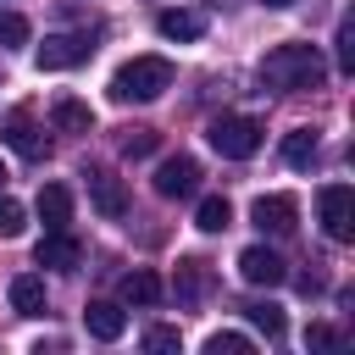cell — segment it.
<instances>
[{
  "label": "cell",
  "mask_w": 355,
  "mask_h": 355,
  "mask_svg": "<svg viewBox=\"0 0 355 355\" xmlns=\"http://www.w3.org/2000/svg\"><path fill=\"white\" fill-rule=\"evenodd\" d=\"M261 78L272 83V89H316L322 78H327V67H322V55H316V44H277V50H266V61H261Z\"/></svg>",
  "instance_id": "6da1fadb"
},
{
  "label": "cell",
  "mask_w": 355,
  "mask_h": 355,
  "mask_svg": "<svg viewBox=\"0 0 355 355\" xmlns=\"http://www.w3.org/2000/svg\"><path fill=\"white\" fill-rule=\"evenodd\" d=\"M172 89V61L166 55H133L111 72V100L133 105V100H161Z\"/></svg>",
  "instance_id": "7a4b0ae2"
},
{
  "label": "cell",
  "mask_w": 355,
  "mask_h": 355,
  "mask_svg": "<svg viewBox=\"0 0 355 355\" xmlns=\"http://www.w3.org/2000/svg\"><path fill=\"white\" fill-rule=\"evenodd\" d=\"M205 139H211L216 155H227V161H250V155L261 150L266 128H261L255 116H244V111H227V116H216V122L205 128Z\"/></svg>",
  "instance_id": "3957f363"
},
{
  "label": "cell",
  "mask_w": 355,
  "mask_h": 355,
  "mask_svg": "<svg viewBox=\"0 0 355 355\" xmlns=\"http://www.w3.org/2000/svg\"><path fill=\"white\" fill-rule=\"evenodd\" d=\"M316 211H322V233L333 244H349L355 239V189L349 183H327L316 194Z\"/></svg>",
  "instance_id": "277c9868"
},
{
  "label": "cell",
  "mask_w": 355,
  "mask_h": 355,
  "mask_svg": "<svg viewBox=\"0 0 355 355\" xmlns=\"http://www.w3.org/2000/svg\"><path fill=\"white\" fill-rule=\"evenodd\" d=\"M89 55H94V39H89V33H50V39L33 50L39 72H67V67H83Z\"/></svg>",
  "instance_id": "5b68a950"
},
{
  "label": "cell",
  "mask_w": 355,
  "mask_h": 355,
  "mask_svg": "<svg viewBox=\"0 0 355 355\" xmlns=\"http://www.w3.org/2000/svg\"><path fill=\"white\" fill-rule=\"evenodd\" d=\"M0 139L17 150V155H28V161H39V155H50V139L39 133V122H33V111H6L0 116Z\"/></svg>",
  "instance_id": "8992f818"
},
{
  "label": "cell",
  "mask_w": 355,
  "mask_h": 355,
  "mask_svg": "<svg viewBox=\"0 0 355 355\" xmlns=\"http://www.w3.org/2000/svg\"><path fill=\"white\" fill-rule=\"evenodd\" d=\"M194 189H200V161L194 155H166L155 166V194L161 200H189Z\"/></svg>",
  "instance_id": "52a82bcc"
},
{
  "label": "cell",
  "mask_w": 355,
  "mask_h": 355,
  "mask_svg": "<svg viewBox=\"0 0 355 355\" xmlns=\"http://www.w3.org/2000/svg\"><path fill=\"white\" fill-rule=\"evenodd\" d=\"M239 272H244V283H255V288H277V283H288L283 255L266 250V244H250V250L239 255Z\"/></svg>",
  "instance_id": "ba28073f"
},
{
  "label": "cell",
  "mask_w": 355,
  "mask_h": 355,
  "mask_svg": "<svg viewBox=\"0 0 355 355\" xmlns=\"http://www.w3.org/2000/svg\"><path fill=\"white\" fill-rule=\"evenodd\" d=\"M294 216H300L294 194H261V200L250 205V222H255L261 233H294Z\"/></svg>",
  "instance_id": "9c48e42d"
},
{
  "label": "cell",
  "mask_w": 355,
  "mask_h": 355,
  "mask_svg": "<svg viewBox=\"0 0 355 355\" xmlns=\"http://www.w3.org/2000/svg\"><path fill=\"white\" fill-rule=\"evenodd\" d=\"M78 255H83V250H78V239H72L67 227H50V233L39 239V250H33V261H39V266H50V272H72V266H78Z\"/></svg>",
  "instance_id": "30bf717a"
},
{
  "label": "cell",
  "mask_w": 355,
  "mask_h": 355,
  "mask_svg": "<svg viewBox=\"0 0 355 355\" xmlns=\"http://www.w3.org/2000/svg\"><path fill=\"white\" fill-rule=\"evenodd\" d=\"M89 200H94V211L111 216V222L128 211V189H122V178H111V172H100V166L89 172Z\"/></svg>",
  "instance_id": "8fae6325"
},
{
  "label": "cell",
  "mask_w": 355,
  "mask_h": 355,
  "mask_svg": "<svg viewBox=\"0 0 355 355\" xmlns=\"http://www.w3.org/2000/svg\"><path fill=\"white\" fill-rule=\"evenodd\" d=\"M83 327H89V338L111 344V338H122L128 316H122V305H111V300H89V311H83Z\"/></svg>",
  "instance_id": "7c38bea8"
},
{
  "label": "cell",
  "mask_w": 355,
  "mask_h": 355,
  "mask_svg": "<svg viewBox=\"0 0 355 355\" xmlns=\"http://www.w3.org/2000/svg\"><path fill=\"white\" fill-rule=\"evenodd\" d=\"M39 222H44V233L72 222V189L67 183H44L39 189Z\"/></svg>",
  "instance_id": "4fadbf2b"
},
{
  "label": "cell",
  "mask_w": 355,
  "mask_h": 355,
  "mask_svg": "<svg viewBox=\"0 0 355 355\" xmlns=\"http://www.w3.org/2000/svg\"><path fill=\"white\" fill-rule=\"evenodd\" d=\"M50 122H55L61 133H89V128H94V111H89L83 100H72V94H61V100L50 105Z\"/></svg>",
  "instance_id": "5bb4252c"
},
{
  "label": "cell",
  "mask_w": 355,
  "mask_h": 355,
  "mask_svg": "<svg viewBox=\"0 0 355 355\" xmlns=\"http://www.w3.org/2000/svg\"><path fill=\"white\" fill-rule=\"evenodd\" d=\"M11 311L17 316H44V277H11Z\"/></svg>",
  "instance_id": "9a60e30c"
},
{
  "label": "cell",
  "mask_w": 355,
  "mask_h": 355,
  "mask_svg": "<svg viewBox=\"0 0 355 355\" xmlns=\"http://www.w3.org/2000/svg\"><path fill=\"white\" fill-rule=\"evenodd\" d=\"M155 28H161V39H183V44L205 33V22H200L194 11H178V6H172V11H161V17H155Z\"/></svg>",
  "instance_id": "2e32d148"
},
{
  "label": "cell",
  "mask_w": 355,
  "mask_h": 355,
  "mask_svg": "<svg viewBox=\"0 0 355 355\" xmlns=\"http://www.w3.org/2000/svg\"><path fill=\"white\" fill-rule=\"evenodd\" d=\"M122 300L128 305H155L161 300V277L155 272H128L122 277Z\"/></svg>",
  "instance_id": "e0dca14e"
},
{
  "label": "cell",
  "mask_w": 355,
  "mask_h": 355,
  "mask_svg": "<svg viewBox=\"0 0 355 355\" xmlns=\"http://www.w3.org/2000/svg\"><path fill=\"white\" fill-rule=\"evenodd\" d=\"M283 161H288V166H311V161H316V133H311V128H294V133L283 139Z\"/></svg>",
  "instance_id": "ac0fdd59"
},
{
  "label": "cell",
  "mask_w": 355,
  "mask_h": 355,
  "mask_svg": "<svg viewBox=\"0 0 355 355\" xmlns=\"http://www.w3.org/2000/svg\"><path fill=\"white\" fill-rule=\"evenodd\" d=\"M194 222H200L205 233H222V227L233 222V205H227L222 194H205V200H200V216H194Z\"/></svg>",
  "instance_id": "d6986e66"
},
{
  "label": "cell",
  "mask_w": 355,
  "mask_h": 355,
  "mask_svg": "<svg viewBox=\"0 0 355 355\" xmlns=\"http://www.w3.org/2000/svg\"><path fill=\"white\" fill-rule=\"evenodd\" d=\"M244 316L266 333V338H283V311L272 305V300H255V305H244Z\"/></svg>",
  "instance_id": "ffe728a7"
},
{
  "label": "cell",
  "mask_w": 355,
  "mask_h": 355,
  "mask_svg": "<svg viewBox=\"0 0 355 355\" xmlns=\"http://www.w3.org/2000/svg\"><path fill=\"white\" fill-rule=\"evenodd\" d=\"M28 39H33L28 17H17V11H0V50H17V44H28Z\"/></svg>",
  "instance_id": "44dd1931"
},
{
  "label": "cell",
  "mask_w": 355,
  "mask_h": 355,
  "mask_svg": "<svg viewBox=\"0 0 355 355\" xmlns=\"http://www.w3.org/2000/svg\"><path fill=\"white\" fill-rule=\"evenodd\" d=\"M116 144H122V155H133V161H139V155H150L161 139H155V128H122V139H116Z\"/></svg>",
  "instance_id": "7402d4cb"
},
{
  "label": "cell",
  "mask_w": 355,
  "mask_h": 355,
  "mask_svg": "<svg viewBox=\"0 0 355 355\" xmlns=\"http://www.w3.org/2000/svg\"><path fill=\"white\" fill-rule=\"evenodd\" d=\"M22 227H28V211H22L11 194H0V239H17Z\"/></svg>",
  "instance_id": "603a6c76"
},
{
  "label": "cell",
  "mask_w": 355,
  "mask_h": 355,
  "mask_svg": "<svg viewBox=\"0 0 355 355\" xmlns=\"http://www.w3.org/2000/svg\"><path fill=\"white\" fill-rule=\"evenodd\" d=\"M205 355H250V338L244 333H211L205 338Z\"/></svg>",
  "instance_id": "cb8c5ba5"
},
{
  "label": "cell",
  "mask_w": 355,
  "mask_h": 355,
  "mask_svg": "<svg viewBox=\"0 0 355 355\" xmlns=\"http://www.w3.org/2000/svg\"><path fill=\"white\" fill-rule=\"evenodd\" d=\"M338 72H355V22H338Z\"/></svg>",
  "instance_id": "d4e9b609"
},
{
  "label": "cell",
  "mask_w": 355,
  "mask_h": 355,
  "mask_svg": "<svg viewBox=\"0 0 355 355\" xmlns=\"http://www.w3.org/2000/svg\"><path fill=\"white\" fill-rule=\"evenodd\" d=\"M205 288V261H183V300H194Z\"/></svg>",
  "instance_id": "484cf974"
},
{
  "label": "cell",
  "mask_w": 355,
  "mask_h": 355,
  "mask_svg": "<svg viewBox=\"0 0 355 355\" xmlns=\"http://www.w3.org/2000/svg\"><path fill=\"white\" fill-rule=\"evenodd\" d=\"M144 349H155V355L178 349V327H150V333H144Z\"/></svg>",
  "instance_id": "4316f807"
},
{
  "label": "cell",
  "mask_w": 355,
  "mask_h": 355,
  "mask_svg": "<svg viewBox=\"0 0 355 355\" xmlns=\"http://www.w3.org/2000/svg\"><path fill=\"white\" fill-rule=\"evenodd\" d=\"M305 344H311V349H327V344H338V333H333V327H322V322H316V327H311V333H305Z\"/></svg>",
  "instance_id": "83f0119b"
},
{
  "label": "cell",
  "mask_w": 355,
  "mask_h": 355,
  "mask_svg": "<svg viewBox=\"0 0 355 355\" xmlns=\"http://www.w3.org/2000/svg\"><path fill=\"white\" fill-rule=\"evenodd\" d=\"M261 6H272V11H283V6H294V0H261Z\"/></svg>",
  "instance_id": "f1b7e54d"
},
{
  "label": "cell",
  "mask_w": 355,
  "mask_h": 355,
  "mask_svg": "<svg viewBox=\"0 0 355 355\" xmlns=\"http://www.w3.org/2000/svg\"><path fill=\"white\" fill-rule=\"evenodd\" d=\"M216 6H227V0H216Z\"/></svg>",
  "instance_id": "f546056e"
},
{
  "label": "cell",
  "mask_w": 355,
  "mask_h": 355,
  "mask_svg": "<svg viewBox=\"0 0 355 355\" xmlns=\"http://www.w3.org/2000/svg\"><path fill=\"white\" fill-rule=\"evenodd\" d=\"M0 178H6V166H0Z\"/></svg>",
  "instance_id": "4dcf8cb0"
}]
</instances>
